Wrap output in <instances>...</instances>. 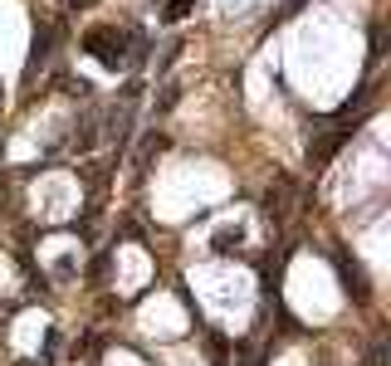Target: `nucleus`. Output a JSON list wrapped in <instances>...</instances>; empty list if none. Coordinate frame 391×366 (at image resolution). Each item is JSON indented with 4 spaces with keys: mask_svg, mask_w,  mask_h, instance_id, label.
Returning <instances> with one entry per match:
<instances>
[{
    "mask_svg": "<svg viewBox=\"0 0 391 366\" xmlns=\"http://www.w3.org/2000/svg\"><path fill=\"white\" fill-rule=\"evenodd\" d=\"M88 54H98L108 69H128V64H142V54H147V40L137 35V30H128V35H118V30H93L84 40Z\"/></svg>",
    "mask_w": 391,
    "mask_h": 366,
    "instance_id": "1",
    "label": "nucleus"
},
{
    "mask_svg": "<svg viewBox=\"0 0 391 366\" xmlns=\"http://www.w3.org/2000/svg\"><path fill=\"white\" fill-rule=\"evenodd\" d=\"M186 5H191V0H167V20H181V15H186Z\"/></svg>",
    "mask_w": 391,
    "mask_h": 366,
    "instance_id": "2",
    "label": "nucleus"
}]
</instances>
